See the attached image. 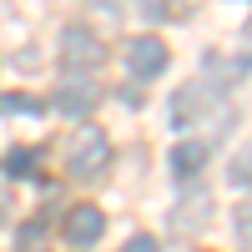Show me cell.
<instances>
[{
	"label": "cell",
	"instance_id": "8992f818",
	"mask_svg": "<svg viewBox=\"0 0 252 252\" xmlns=\"http://www.w3.org/2000/svg\"><path fill=\"white\" fill-rule=\"evenodd\" d=\"M166 61H172V56H166V46H161L157 35H136L131 46H126V66H131V76H136V81L161 76V71H166Z\"/></svg>",
	"mask_w": 252,
	"mask_h": 252
},
{
	"label": "cell",
	"instance_id": "52a82bcc",
	"mask_svg": "<svg viewBox=\"0 0 252 252\" xmlns=\"http://www.w3.org/2000/svg\"><path fill=\"white\" fill-rule=\"evenodd\" d=\"M207 157H212V146H207V141H182L177 152H172V172H177V177H197L202 166H207Z\"/></svg>",
	"mask_w": 252,
	"mask_h": 252
},
{
	"label": "cell",
	"instance_id": "3957f363",
	"mask_svg": "<svg viewBox=\"0 0 252 252\" xmlns=\"http://www.w3.org/2000/svg\"><path fill=\"white\" fill-rule=\"evenodd\" d=\"M202 116H217V86H212V81H187V86L172 96V121L192 126Z\"/></svg>",
	"mask_w": 252,
	"mask_h": 252
},
{
	"label": "cell",
	"instance_id": "30bf717a",
	"mask_svg": "<svg viewBox=\"0 0 252 252\" xmlns=\"http://www.w3.org/2000/svg\"><path fill=\"white\" fill-rule=\"evenodd\" d=\"M0 116L35 121V116H40V101H35V96H26V91H20V96H0Z\"/></svg>",
	"mask_w": 252,
	"mask_h": 252
},
{
	"label": "cell",
	"instance_id": "277c9868",
	"mask_svg": "<svg viewBox=\"0 0 252 252\" xmlns=\"http://www.w3.org/2000/svg\"><path fill=\"white\" fill-rule=\"evenodd\" d=\"M96 101H101V86L91 76H81V71L61 76V86H56V111L61 116H91Z\"/></svg>",
	"mask_w": 252,
	"mask_h": 252
},
{
	"label": "cell",
	"instance_id": "5b68a950",
	"mask_svg": "<svg viewBox=\"0 0 252 252\" xmlns=\"http://www.w3.org/2000/svg\"><path fill=\"white\" fill-rule=\"evenodd\" d=\"M101 232H106V212H101V207H91V202L71 207L66 222H61V237H66L71 247H91V242H101Z\"/></svg>",
	"mask_w": 252,
	"mask_h": 252
},
{
	"label": "cell",
	"instance_id": "9a60e30c",
	"mask_svg": "<svg viewBox=\"0 0 252 252\" xmlns=\"http://www.w3.org/2000/svg\"><path fill=\"white\" fill-rule=\"evenodd\" d=\"M121 252H157V237H146V232H141V237H131V242H126Z\"/></svg>",
	"mask_w": 252,
	"mask_h": 252
},
{
	"label": "cell",
	"instance_id": "2e32d148",
	"mask_svg": "<svg viewBox=\"0 0 252 252\" xmlns=\"http://www.w3.org/2000/svg\"><path fill=\"white\" fill-rule=\"evenodd\" d=\"M5 207H10V202H5V192H0V222H5Z\"/></svg>",
	"mask_w": 252,
	"mask_h": 252
},
{
	"label": "cell",
	"instance_id": "6da1fadb",
	"mask_svg": "<svg viewBox=\"0 0 252 252\" xmlns=\"http://www.w3.org/2000/svg\"><path fill=\"white\" fill-rule=\"evenodd\" d=\"M106 161H111V141L101 136L96 126H81L76 141L66 146V172H71L76 182H91V177L106 172Z\"/></svg>",
	"mask_w": 252,
	"mask_h": 252
},
{
	"label": "cell",
	"instance_id": "5bb4252c",
	"mask_svg": "<svg viewBox=\"0 0 252 252\" xmlns=\"http://www.w3.org/2000/svg\"><path fill=\"white\" fill-rule=\"evenodd\" d=\"M227 177H232V182H252V146H247L232 166H227Z\"/></svg>",
	"mask_w": 252,
	"mask_h": 252
},
{
	"label": "cell",
	"instance_id": "7a4b0ae2",
	"mask_svg": "<svg viewBox=\"0 0 252 252\" xmlns=\"http://www.w3.org/2000/svg\"><path fill=\"white\" fill-rule=\"evenodd\" d=\"M101 61H106V40L96 31H86V26H66L61 31V66L66 71L91 76V71H101Z\"/></svg>",
	"mask_w": 252,
	"mask_h": 252
},
{
	"label": "cell",
	"instance_id": "7c38bea8",
	"mask_svg": "<svg viewBox=\"0 0 252 252\" xmlns=\"http://www.w3.org/2000/svg\"><path fill=\"white\" fill-rule=\"evenodd\" d=\"M15 252H46V237H40V227H26V232L15 237Z\"/></svg>",
	"mask_w": 252,
	"mask_h": 252
},
{
	"label": "cell",
	"instance_id": "9c48e42d",
	"mask_svg": "<svg viewBox=\"0 0 252 252\" xmlns=\"http://www.w3.org/2000/svg\"><path fill=\"white\" fill-rule=\"evenodd\" d=\"M35 157H40L35 146H10L0 166H5V177H35Z\"/></svg>",
	"mask_w": 252,
	"mask_h": 252
},
{
	"label": "cell",
	"instance_id": "ba28073f",
	"mask_svg": "<svg viewBox=\"0 0 252 252\" xmlns=\"http://www.w3.org/2000/svg\"><path fill=\"white\" fill-rule=\"evenodd\" d=\"M207 212H212V197H207V192H192V197H187L177 212H172V222L182 227V232H192V227L207 222Z\"/></svg>",
	"mask_w": 252,
	"mask_h": 252
},
{
	"label": "cell",
	"instance_id": "8fae6325",
	"mask_svg": "<svg viewBox=\"0 0 252 252\" xmlns=\"http://www.w3.org/2000/svg\"><path fill=\"white\" fill-rule=\"evenodd\" d=\"M232 227H237V247H242V252H252V197H242V202H237Z\"/></svg>",
	"mask_w": 252,
	"mask_h": 252
},
{
	"label": "cell",
	"instance_id": "4fadbf2b",
	"mask_svg": "<svg viewBox=\"0 0 252 252\" xmlns=\"http://www.w3.org/2000/svg\"><path fill=\"white\" fill-rule=\"evenodd\" d=\"M136 5H141V15H146V20H166V15L177 10L172 0H136Z\"/></svg>",
	"mask_w": 252,
	"mask_h": 252
}]
</instances>
